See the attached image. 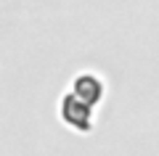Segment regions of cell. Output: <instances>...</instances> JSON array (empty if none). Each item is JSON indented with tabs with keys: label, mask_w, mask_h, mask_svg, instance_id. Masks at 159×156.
<instances>
[{
	"label": "cell",
	"mask_w": 159,
	"mask_h": 156,
	"mask_svg": "<svg viewBox=\"0 0 159 156\" xmlns=\"http://www.w3.org/2000/svg\"><path fill=\"white\" fill-rule=\"evenodd\" d=\"M58 119H61L69 130H74V132H80V135L93 132V127H96L93 106H90V103H85L82 98H77L72 90L64 93L61 100H58Z\"/></svg>",
	"instance_id": "1"
},
{
	"label": "cell",
	"mask_w": 159,
	"mask_h": 156,
	"mask_svg": "<svg viewBox=\"0 0 159 156\" xmlns=\"http://www.w3.org/2000/svg\"><path fill=\"white\" fill-rule=\"evenodd\" d=\"M69 90H72L77 98H82L85 103H90L93 109L106 98V82H103L96 72H80L77 77L72 79V87Z\"/></svg>",
	"instance_id": "2"
}]
</instances>
